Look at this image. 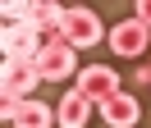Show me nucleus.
Segmentation results:
<instances>
[{"label":"nucleus","mask_w":151,"mask_h":128,"mask_svg":"<svg viewBox=\"0 0 151 128\" xmlns=\"http://www.w3.org/2000/svg\"><path fill=\"white\" fill-rule=\"evenodd\" d=\"M5 114H9V124L14 128H50L55 124V110L50 105H41V101H5Z\"/></svg>","instance_id":"6"},{"label":"nucleus","mask_w":151,"mask_h":128,"mask_svg":"<svg viewBox=\"0 0 151 128\" xmlns=\"http://www.w3.org/2000/svg\"><path fill=\"white\" fill-rule=\"evenodd\" d=\"M137 18H142V23L151 27V0H142V5H137Z\"/></svg>","instance_id":"10"},{"label":"nucleus","mask_w":151,"mask_h":128,"mask_svg":"<svg viewBox=\"0 0 151 128\" xmlns=\"http://www.w3.org/2000/svg\"><path fill=\"white\" fill-rule=\"evenodd\" d=\"M147 41H151V27L142 23V18H124V23L110 32L114 55H142V50H147Z\"/></svg>","instance_id":"5"},{"label":"nucleus","mask_w":151,"mask_h":128,"mask_svg":"<svg viewBox=\"0 0 151 128\" xmlns=\"http://www.w3.org/2000/svg\"><path fill=\"white\" fill-rule=\"evenodd\" d=\"M73 46H64V41H55V46H46V50L37 55V69H41V78H50V82H60V78H69L73 73Z\"/></svg>","instance_id":"7"},{"label":"nucleus","mask_w":151,"mask_h":128,"mask_svg":"<svg viewBox=\"0 0 151 128\" xmlns=\"http://www.w3.org/2000/svg\"><path fill=\"white\" fill-rule=\"evenodd\" d=\"M78 91H83L92 105H105V101L119 91V78H114L110 64H87V69L78 73Z\"/></svg>","instance_id":"3"},{"label":"nucleus","mask_w":151,"mask_h":128,"mask_svg":"<svg viewBox=\"0 0 151 128\" xmlns=\"http://www.w3.org/2000/svg\"><path fill=\"white\" fill-rule=\"evenodd\" d=\"M41 50H46V46H41V32L28 23V18L5 27V55H9V60H37Z\"/></svg>","instance_id":"4"},{"label":"nucleus","mask_w":151,"mask_h":128,"mask_svg":"<svg viewBox=\"0 0 151 128\" xmlns=\"http://www.w3.org/2000/svg\"><path fill=\"white\" fill-rule=\"evenodd\" d=\"M41 82V69H37V60H5V73H0V87H5V101H28L23 91H32Z\"/></svg>","instance_id":"2"},{"label":"nucleus","mask_w":151,"mask_h":128,"mask_svg":"<svg viewBox=\"0 0 151 128\" xmlns=\"http://www.w3.org/2000/svg\"><path fill=\"white\" fill-rule=\"evenodd\" d=\"M55 119H60V128H87V119H92V101H87L78 87L64 91V101H60Z\"/></svg>","instance_id":"8"},{"label":"nucleus","mask_w":151,"mask_h":128,"mask_svg":"<svg viewBox=\"0 0 151 128\" xmlns=\"http://www.w3.org/2000/svg\"><path fill=\"white\" fill-rule=\"evenodd\" d=\"M101 114H105V124H110V128H133L142 110H137V101H133L128 91H114V96L101 105Z\"/></svg>","instance_id":"9"},{"label":"nucleus","mask_w":151,"mask_h":128,"mask_svg":"<svg viewBox=\"0 0 151 128\" xmlns=\"http://www.w3.org/2000/svg\"><path fill=\"white\" fill-rule=\"evenodd\" d=\"M60 37H64V46H73V50H78V46L87 50V46L101 41V18H96L92 9H83V5H78V9H64Z\"/></svg>","instance_id":"1"}]
</instances>
